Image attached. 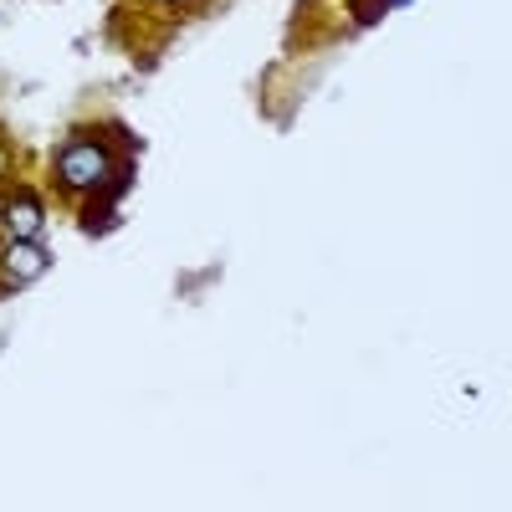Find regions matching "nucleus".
Returning a JSON list of instances; mask_svg holds the SVG:
<instances>
[{
	"mask_svg": "<svg viewBox=\"0 0 512 512\" xmlns=\"http://www.w3.org/2000/svg\"><path fill=\"white\" fill-rule=\"evenodd\" d=\"M108 169H113V164H108V149H103V144H67L62 159H57V175H62V185H72V190L103 185Z\"/></svg>",
	"mask_w": 512,
	"mask_h": 512,
	"instance_id": "f257e3e1",
	"label": "nucleus"
},
{
	"mask_svg": "<svg viewBox=\"0 0 512 512\" xmlns=\"http://www.w3.org/2000/svg\"><path fill=\"white\" fill-rule=\"evenodd\" d=\"M47 267H52V256L36 246V236H11V246H6V282H11V287L36 282Z\"/></svg>",
	"mask_w": 512,
	"mask_h": 512,
	"instance_id": "f03ea898",
	"label": "nucleus"
},
{
	"mask_svg": "<svg viewBox=\"0 0 512 512\" xmlns=\"http://www.w3.org/2000/svg\"><path fill=\"white\" fill-rule=\"evenodd\" d=\"M41 205L31 200V195H21V200H11L6 205V226H11V236H41Z\"/></svg>",
	"mask_w": 512,
	"mask_h": 512,
	"instance_id": "7ed1b4c3",
	"label": "nucleus"
},
{
	"mask_svg": "<svg viewBox=\"0 0 512 512\" xmlns=\"http://www.w3.org/2000/svg\"><path fill=\"white\" fill-rule=\"evenodd\" d=\"M0 175H6V149H0Z\"/></svg>",
	"mask_w": 512,
	"mask_h": 512,
	"instance_id": "20e7f679",
	"label": "nucleus"
}]
</instances>
